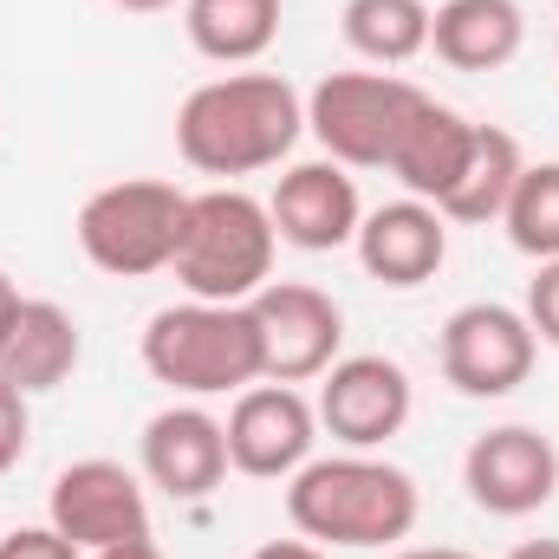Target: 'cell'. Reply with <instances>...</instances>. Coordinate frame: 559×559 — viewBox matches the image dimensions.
<instances>
[{"label": "cell", "instance_id": "cell-1", "mask_svg": "<svg viewBox=\"0 0 559 559\" xmlns=\"http://www.w3.org/2000/svg\"><path fill=\"white\" fill-rule=\"evenodd\" d=\"M306 131V105L280 72H228L182 98L176 150L202 176H254L286 163V150Z\"/></svg>", "mask_w": 559, "mask_h": 559}, {"label": "cell", "instance_id": "cell-2", "mask_svg": "<svg viewBox=\"0 0 559 559\" xmlns=\"http://www.w3.org/2000/svg\"><path fill=\"white\" fill-rule=\"evenodd\" d=\"M417 514V481L371 449L312 455L286 481V521L312 547H397V540H411Z\"/></svg>", "mask_w": 559, "mask_h": 559}, {"label": "cell", "instance_id": "cell-3", "mask_svg": "<svg viewBox=\"0 0 559 559\" xmlns=\"http://www.w3.org/2000/svg\"><path fill=\"white\" fill-rule=\"evenodd\" d=\"M274 254L280 235L267 202H254L248 189H202V195H189V222H182L169 274L182 280L189 299L248 306L274 280Z\"/></svg>", "mask_w": 559, "mask_h": 559}, {"label": "cell", "instance_id": "cell-4", "mask_svg": "<svg viewBox=\"0 0 559 559\" xmlns=\"http://www.w3.org/2000/svg\"><path fill=\"white\" fill-rule=\"evenodd\" d=\"M143 371L182 397H241L248 384H261V325L254 306H163L143 325Z\"/></svg>", "mask_w": 559, "mask_h": 559}, {"label": "cell", "instance_id": "cell-5", "mask_svg": "<svg viewBox=\"0 0 559 559\" xmlns=\"http://www.w3.org/2000/svg\"><path fill=\"white\" fill-rule=\"evenodd\" d=\"M182 222H189V195L176 182L131 176V182H105L98 195H85L72 235H79V254L98 274L143 280V274H163L176 261Z\"/></svg>", "mask_w": 559, "mask_h": 559}, {"label": "cell", "instance_id": "cell-6", "mask_svg": "<svg viewBox=\"0 0 559 559\" xmlns=\"http://www.w3.org/2000/svg\"><path fill=\"white\" fill-rule=\"evenodd\" d=\"M423 98L429 92L397 72H325L306 98V131L345 169H391V150Z\"/></svg>", "mask_w": 559, "mask_h": 559}, {"label": "cell", "instance_id": "cell-7", "mask_svg": "<svg viewBox=\"0 0 559 559\" xmlns=\"http://www.w3.org/2000/svg\"><path fill=\"white\" fill-rule=\"evenodd\" d=\"M254 325H261V371L267 384H312L338 365L345 345V312L325 286L306 280H267L254 299Z\"/></svg>", "mask_w": 559, "mask_h": 559}, {"label": "cell", "instance_id": "cell-8", "mask_svg": "<svg viewBox=\"0 0 559 559\" xmlns=\"http://www.w3.org/2000/svg\"><path fill=\"white\" fill-rule=\"evenodd\" d=\"M540 338L527 325V312L501 306V299H475L455 306L442 325V378L462 397H508L534 378Z\"/></svg>", "mask_w": 559, "mask_h": 559}, {"label": "cell", "instance_id": "cell-9", "mask_svg": "<svg viewBox=\"0 0 559 559\" xmlns=\"http://www.w3.org/2000/svg\"><path fill=\"white\" fill-rule=\"evenodd\" d=\"M46 521L79 554H105V547H124V540H150L143 481L124 462H111V455L66 462L59 481H52V495H46Z\"/></svg>", "mask_w": 559, "mask_h": 559}, {"label": "cell", "instance_id": "cell-10", "mask_svg": "<svg viewBox=\"0 0 559 559\" xmlns=\"http://www.w3.org/2000/svg\"><path fill=\"white\" fill-rule=\"evenodd\" d=\"M462 488L481 514L495 521H521V514H540L559 495V449L554 436H540L534 423H501V429H481L462 455Z\"/></svg>", "mask_w": 559, "mask_h": 559}, {"label": "cell", "instance_id": "cell-11", "mask_svg": "<svg viewBox=\"0 0 559 559\" xmlns=\"http://www.w3.org/2000/svg\"><path fill=\"white\" fill-rule=\"evenodd\" d=\"M319 429H332V442L345 449H384L411 411H417V391H411V371L384 352H358V358H338L325 378H319Z\"/></svg>", "mask_w": 559, "mask_h": 559}, {"label": "cell", "instance_id": "cell-12", "mask_svg": "<svg viewBox=\"0 0 559 559\" xmlns=\"http://www.w3.org/2000/svg\"><path fill=\"white\" fill-rule=\"evenodd\" d=\"M222 429H228V468H241L254 481H293L312 462L319 411L293 384H248Z\"/></svg>", "mask_w": 559, "mask_h": 559}, {"label": "cell", "instance_id": "cell-13", "mask_svg": "<svg viewBox=\"0 0 559 559\" xmlns=\"http://www.w3.org/2000/svg\"><path fill=\"white\" fill-rule=\"evenodd\" d=\"M274 235L299 254H332L345 241H358V222H365V202H358V182L345 176V163L319 156V163H293L274 182Z\"/></svg>", "mask_w": 559, "mask_h": 559}, {"label": "cell", "instance_id": "cell-14", "mask_svg": "<svg viewBox=\"0 0 559 559\" xmlns=\"http://www.w3.org/2000/svg\"><path fill=\"white\" fill-rule=\"evenodd\" d=\"M143 481L169 501H209L228 475V429L202 404H169L143 423Z\"/></svg>", "mask_w": 559, "mask_h": 559}, {"label": "cell", "instance_id": "cell-15", "mask_svg": "<svg viewBox=\"0 0 559 559\" xmlns=\"http://www.w3.org/2000/svg\"><path fill=\"white\" fill-rule=\"evenodd\" d=\"M352 248H358V261H365L371 280L411 293V286L442 274V261H449V222H442L429 202L404 195V202L371 209V215L358 222V241H352Z\"/></svg>", "mask_w": 559, "mask_h": 559}, {"label": "cell", "instance_id": "cell-16", "mask_svg": "<svg viewBox=\"0 0 559 559\" xmlns=\"http://www.w3.org/2000/svg\"><path fill=\"white\" fill-rule=\"evenodd\" d=\"M79 352H85L79 319L59 299H20L13 325L0 332V378L20 384L26 397H39V391H59L79 371Z\"/></svg>", "mask_w": 559, "mask_h": 559}, {"label": "cell", "instance_id": "cell-17", "mask_svg": "<svg viewBox=\"0 0 559 559\" xmlns=\"http://www.w3.org/2000/svg\"><path fill=\"white\" fill-rule=\"evenodd\" d=\"M429 46L455 72H501L527 46L521 0H442L429 13Z\"/></svg>", "mask_w": 559, "mask_h": 559}, {"label": "cell", "instance_id": "cell-18", "mask_svg": "<svg viewBox=\"0 0 559 559\" xmlns=\"http://www.w3.org/2000/svg\"><path fill=\"white\" fill-rule=\"evenodd\" d=\"M468 150H475V118H462V111L442 105V98H423L417 118L404 124V138H397V150H391V176H397L417 202L436 209V202L455 189Z\"/></svg>", "mask_w": 559, "mask_h": 559}, {"label": "cell", "instance_id": "cell-19", "mask_svg": "<svg viewBox=\"0 0 559 559\" xmlns=\"http://www.w3.org/2000/svg\"><path fill=\"white\" fill-rule=\"evenodd\" d=\"M521 169H527L521 143L508 138L501 124H475V150H468L455 189L436 202V215H442V222H462V228H488V222H501V209H508Z\"/></svg>", "mask_w": 559, "mask_h": 559}, {"label": "cell", "instance_id": "cell-20", "mask_svg": "<svg viewBox=\"0 0 559 559\" xmlns=\"http://www.w3.org/2000/svg\"><path fill=\"white\" fill-rule=\"evenodd\" d=\"M280 0H182V33L215 66H254L280 39Z\"/></svg>", "mask_w": 559, "mask_h": 559}, {"label": "cell", "instance_id": "cell-21", "mask_svg": "<svg viewBox=\"0 0 559 559\" xmlns=\"http://www.w3.org/2000/svg\"><path fill=\"white\" fill-rule=\"evenodd\" d=\"M429 0H345L338 33L371 66H411L417 52H429Z\"/></svg>", "mask_w": 559, "mask_h": 559}, {"label": "cell", "instance_id": "cell-22", "mask_svg": "<svg viewBox=\"0 0 559 559\" xmlns=\"http://www.w3.org/2000/svg\"><path fill=\"white\" fill-rule=\"evenodd\" d=\"M508 241L527 261H559V163H527L508 209H501Z\"/></svg>", "mask_w": 559, "mask_h": 559}, {"label": "cell", "instance_id": "cell-23", "mask_svg": "<svg viewBox=\"0 0 559 559\" xmlns=\"http://www.w3.org/2000/svg\"><path fill=\"white\" fill-rule=\"evenodd\" d=\"M521 312H527V325H534L540 345H559V261H540V267H534Z\"/></svg>", "mask_w": 559, "mask_h": 559}, {"label": "cell", "instance_id": "cell-24", "mask_svg": "<svg viewBox=\"0 0 559 559\" xmlns=\"http://www.w3.org/2000/svg\"><path fill=\"white\" fill-rule=\"evenodd\" d=\"M26 436H33V417H26V391L0 378V475L26 455Z\"/></svg>", "mask_w": 559, "mask_h": 559}, {"label": "cell", "instance_id": "cell-25", "mask_svg": "<svg viewBox=\"0 0 559 559\" xmlns=\"http://www.w3.org/2000/svg\"><path fill=\"white\" fill-rule=\"evenodd\" d=\"M0 559H85V554L46 521V527H13V534L0 540Z\"/></svg>", "mask_w": 559, "mask_h": 559}, {"label": "cell", "instance_id": "cell-26", "mask_svg": "<svg viewBox=\"0 0 559 559\" xmlns=\"http://www.w3.org/2000/svg\"><path fill=\"white\" fill-rule=\"evenodd\" d=\"M248 559H325V547H312V540H267V547H254Z\"/></svg>", "mask_w": 559, "mask_h": 559}, {"label": "cell", "instance_id": "cell-27", "mask_svg": "<svg viewBox=\"0 0 559 559\" xmlns=\"http://www.w3.org/2000/svg\"><path fill=\"white\" fill-rule=\"evenodd\" d=\"M85 559H163L156 540H124V547H105V554H85Z\"/></svg>", "mask_w": 559, "mask_h": 559}, {"label": "cell", "instance_id": "cell-28", "mask_svg": "<svg viewBox=\"0 0 559 559\" xmlns=\"http://www.w3.org/2000/svg\"><path fill=\"white\" fill-rule=\"evenodd\" d=\"M384 559H475L462 547H404V554H384Z\"/></svg>", "mask_w": 559, "mask_h": 559}, {"label": "cell", "instance_id": "cell-29", "mask_svg": "<svg viewBox=\"0 0 559 559\" xmlns=\"http://www.w3.org/2000/svg\"><path fill=\"white\" fill-rule=\"evenodd\" d=\"M13 312H20V286H13V280L0 274V332L13 325Z\"/></svg>", "mask_w": 559, "mask_h": 559}, {"label": "cell", "instance_id": "cell-30", "mask_svg": "<svg viewBox=\"0 0 559 559\" xmlns=\"http://www.w3.org/2000/svg\"><path fill=\"white\" fill-rule=\"evenodd\" d=\"M508 559H559V540H521Z\"/></svg>", "mask_w": 559, "mask_h": 559}, {"label": "cell", "instance_id": "cell-31", "mask_svg": "<svg viewBox=\"0 0 559 559\" xmlns=\"http://www.w3.org/2000/svg\"><path fill=\"white\" fill-rule=\"evenodd\" d=\"M111 7H124V13H169L176 0H111Z\"/></svg>", "mask_w": 559, "mask_h": 559}, {"label": "cell", "instance_id": "cell-32", "mask_svg": "<svg viewBox=\"0 0 559 559\" xmlns=\"http://www.w3.org/2000/svg\"><path fill=\"white\" fill-rule=\"evenodd\" d=\"M429 7H442V0H429Z\"/></svg>", "mask_w": 559, "mask_h": 559}]
</instances>
